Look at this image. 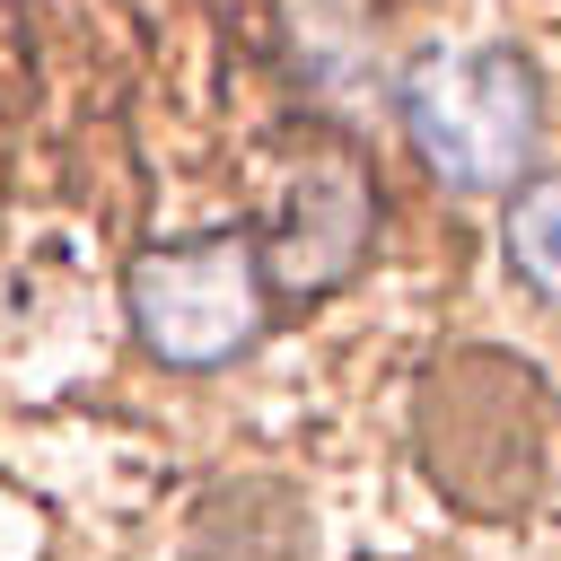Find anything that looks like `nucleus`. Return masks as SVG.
<instances>
[{"mask_svg":"<svg viewBox=\"0 0 561 561\" xmlns=\"http://www.w3.org/2000/svg\"><path fill=\"white\" fill-rule=\"evenodd\" d=\"M412 447L456 508H535L561 482V394L517 351L465 342L421 377Z\"/></svg>","mask_w":561,"mask_h":561,"instance_id":"nucleus-1","label":"nucleus"},{"mask_svg":"<svg viewBox=\"0 0 561 561\" xmlns=\"http://www.w3.org/2000/svg\"><path fill=\"white\" fill-rule=\"evenodd\" d=\"M394 114L421 149L430 175H447L456 193H500L526 175L535 131H543V79L526 53L508 44H473V53H430L403 70Z\"/></svg>","mask_w":561,"mask_h":561,"instance_id":"nucleus-2","label":"nucleus"},{"mask_svg":"<svg viewBox=\"0 0 561 561\" xmlns=\"http://www.w3.org/2000/svg\"><path fill=\"white\" fill-rule=\"evenodd\" d=\"M131 333L158 368H228L254 351L263 307H272V272H263V237H167L149 254H131Z\"/></svg>","mask_w":561,"mask_h":561,"instance_id":"nucleus-3","label":"nucleus"},{"mask_svg":"<svg viewBox=\"0 0 561 561\" xmlns=\"http://www.w3.org/2000/svg\"><path fill=\"white\" fill-rule=\"evenodd\" d=\"M377 237V193H368V167L351 149H307L272 202V228H263V272L272 289L289 298H316V289H342L351 263L368 254Z\"/></svg>","mask_w":561,"mask_h":561,"instance_id":"nucleus-4","label":"nucleus"},{"mask_svg":"<svg viewBox=\"0 0 561 561\" xmlns=\"http://www.w3.org/2000/svg\"><path fill=\"white\" fill-rule=\"evenodd\" d=\"M289 61H298V88L342 114H368L403 88L386 79V44L359 18V0H289Z\"/></svg>","mask_w":561,"mask_h":561,"instance_id":"nucleus-5","label":"nucleus"},{"mask_svg":"<svg viewBox=\"0 0 561 561\" xmlns=\"http://www.w3.org/2000/svg\"><path fill=\"white\" fill-rule=\"evenodd\" d=\"M307 526H298V500L280 482H237L202 508V535H193V561H298Z\"/></svg>","mask_w":561,"mask_h":561,"instance_id":"nucleus-6","label":"nucleus"},{"mask_svg":"<svg viewBox=\"0 0 561 561\" xmlns=\"http://www.w3.org/2000/svg\"><path fill=\"white\" fill-rule=\"evenodd\" d=\"M508 263L535 280V298L561 307V167L508 202Z\"/></svg>","mask_w":561,"mask_h":561,"instance_id":"nucleus-7","label":"nucleus"}]
</instances>
